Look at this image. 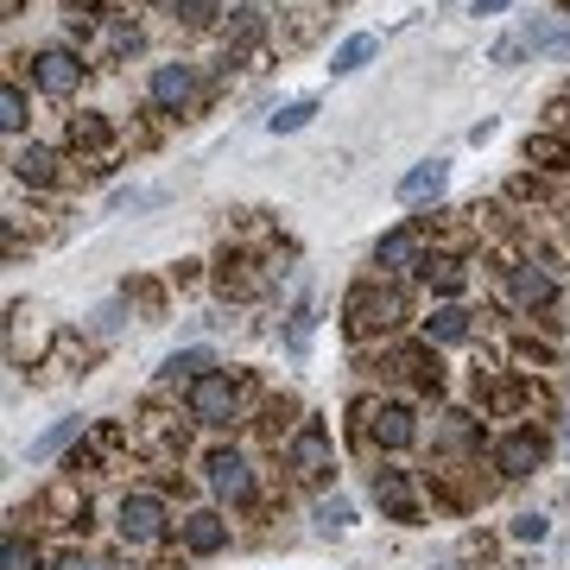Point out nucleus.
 I'll return each instance as SVG.
<instances>
[{"mask_svg": "<svg viewBox=\"0 0 570 570\" xmlns=\"http://www.w3.org/2000/svg\"><path fill=\"white\" fill-rule=\"evenodd\" d=\"M393 324H400V298L393 292H374V285L348 292V330L355 336H374V330H393Z\"/></svg>", "mask_w": 570, "mask_h": 570, "instance_id": "20e7f679", "label": "nucleus"}, {"mask_svg": "<svg viewBox=\"0 0 570 570\" xmlns=\"http://www.w3.org/2000/svg\"><path fill=\"white\" fill-rule=\"evenodd\" d=\"M171 13H178L184 26H209L216 20V0H171Z\"/></svg>", "mask_w": 570, "mask_h": 570, "instance_id": "a878e982", "label": "nucleus"}, {"mask_svg": "<svg viewBox=\"0 0 570 570\" xmlns=\"http://www.w3.org/2000/svg\"><path fill=\"white\" fill-rule=\"evenodd\" d=\"M121 324H127V298H108V305L96 311V324H89V330H96V336H115Z\"/></svg>", "mask_w": 570, "mask_h": 570, "instance_id": "bb28decb", "label": "nucleus"}, {"mask_svg": "<svg viewBox=\"0 0 570 570\" xmlns=\"http://www.w3.org/2000/svg\"><path fill=\"white\" fill-rule=\"evenodd\" d=\"M209 367H216L209 348H178V355H165V381H204Z\"/></svg>", "mask_w": 570, "mask_h": 570, "instance_id": "f3484780", "label": "nucleus"}, {"mask_svg": "<svg viewBox=\"0 0 570 570\" xmlns=\"http://www.w3.org/2000/svg\"><path fill=\"white\" fill-rule=\"evenodd\" d=\"M374 58H381V32H348V39L330 51V77H355V70H367Z\"/></svg>", "mask_w": 570, "mask_h": 570, "instance_id": "9b49d317", "label": "nucleus"}, {"mask_svg": "<svg viewBox=\"0 0 570 570\" xmlns=\"http://www.w3.org/2000/svg\"><path fill=\"white\" fill-rule=\"evenodd\" d=\"M146 96H153L159 115H178V108H190V96H197V70H190V63H159Z\"/></svg>", "mask_w": 570, "mask_h": 570, "instance_id": "0eeeda50", "label": "nucleus"}, {"mask_svg": "<svg viewBox=\"0 0 570 570\" xmlns=\"http://www.w3.org/2000/svg\"><path fill=\"white\" fill-rule=\"evenodd\" d=\"M374 501L393 513V520H419V494L400 469H374Z\"/></svg>", "mask_w": 570, "mask_h": 570, "instance_id": "9d476101", "label": "nucleus"}, {"mask_svg": "<svg viewBox=\"0 0 570 570\" xmlns=\"http://www.w3.org/2000/svg\"><path fill=\"white\" fill-rule=\"evenodd\" d=\"M77 438H82V419H58V425L45 431L39 444L26 450V456H32V463H51V456H58L63 444H77Z\"/></svg>", "mask_w": 570, "mask_h": 570, "instance_id": "aec40b11", "label": "nucleus"}, {"mask_svg": "<svg viewBox=\"0 0 570 570\" xmlns=\"http://www.w3.org/2000/svg\"><path fill=\"white\" fill-rule=\"evenodd\" d=\"M412 261H419V235H412V228L381 235V247H374V266H381V273H406Z\"/></svg>", "mask_w": 570, "mask_h": 570, "instance_id": "4468645a", "label": "nucleus"}, {"mask_svg": "<svg viewBox=\"0 0 570 570\" xmlns=\"http://www.w3.org/2000/svg\"><path fill=\"white\" fill-rule=\"evenodd\" d=\"M13 178H20V184H51V178H58L51 146H26V153H13Z\"/></svg>", "mask_w": 570, "mask_h": 570, "instance_id": "dca6fc26", "label": "nucleus"}, {"mask_svg": "<svg viewBox=\"0 0 570 570\" xmlns=\"http://www.w3.org/2000/svg\"><path fill=\"white\" fill-rule=\"evenodd\" d=\"M539 456H546V444H539L532 431H513L494 463H501V475H527V469H539Z\"/></svg>", "mask_w": 570, "mask_h": 570, "instance_id": "2eb2a0df", "label": "nucleus"}, {"mask_svg": "<svg viewBox=\"0 0 570 570\" xmlns=\"http://www.w3.org/2000/svg\"><path fill=\"white\" fill-rule=\"evenodd\" d=\"M51 570H89V564H82L77 551H70V558H58V564H51Z\"/></svg>", "mask_w": 570, "mask_h": 570, "instance_id": "7c9ffc66", "label": "nucleus"}, {"mask_svg": "<svg viewBox=\"0 0 570 570\" xmlns=\"http://www.w3.org/2000/svg\"><path fill=\"white\" fill-rule=\"evenodd\" d=\"M425 336H431V343H463V336H469V311H456V305L431 311V317H425Z\"/></svg>", "mask_w": 570, "mask_h": 570, "instance_id": "6ab92c4d", "label": "nucleus"}, {"mask_svg": "<svg viewBox=\"0 0 570 570\" xmlns=\"http://www.w3.org/2000/svg\"><path fill=\"white\" fill-rule=\"evenodd\" d=\"M513 0H469V13H475V20H494V13H508Z\"/></svg>", "mask_w": 570, "mask_h": 570, "instance_id": "c756f323", "label": "nucleus"}, {"mask_svg": "<svg viewBox=\"0 0 570 570\" xmlns=\"http://www.w3.org/2000/svg\"><path fill=\"white\" fill-rule=\"evenodd\" d=\"M311 520H317L324 532H343L348 527V501H343V494H336V501H317V513H311Z\"/></svg>", "mask_w": 570, "mask_h": 570, "instance_id": "393cba45", "label": "nucleus"}, {"mask_svg": "<svg viewBox=\"0 0 570 570\" xmlns=\"http://www.w3.org/2000/svg\"><path fill=\"white\" fill-rule=\"evenodd\" d=\"M546 532H551V520H546V513H520V520H513V539H532V546H539Z\"/></svg>", "mask_w": 570, "mask_h": 570, "instance_id": "cd10ccee", "label": "nucleus"}, {"mask_svg": "<svg viewBox=\"0 0 570 570\" xmlns=\"http://www.w3.org/2000/svg\"><path fill=\"white\" fill-rule=\"evenodd\" d=\"M564 450H570V419H564Z\"/></svg>", "mask_w": 570, "mask_h": 570, "instance_id": "2f4dec72", "label": "nucleus"}, {"mask_svg": "<svg viewBox=\"0 0 570 570\" xmlns=\"http://www.w3.org/2000/svg\"><path fill=\"white\" fill-rule=\"evenodd\" d=\"M362 438L381 450H406L412 438H419V419H412V406H400V400H381V406H362Z\"/></svg>", "mask_w": 570, "mask_h": 570, "instance_id": "f03ea898", "label": "nucleus"}, {"mask_svg": "<svg viewBox=\"0 0 570 570\" xmlns=\"http://www.w3.org/2000/svg\"><path fill=\"white\" fill-rule=\"evenodd\" d=\"M285 463H292L298 482H324V475H330V431L324 425H305L292 444H285Z\"/></svg>", "mask_w": 570, "mask_h": 570, "instance_id": "423d86ee", "label": "nucleus"}, {"mask_svg": "<svg viewBox=\"0 0 570 570\" xmlns=\"http://www.w3.org/2000/svg\"><path fill=\"white\" fill-rule=\"evenodd\" d=\"M26 121H32L26 89H20V82H0V127H7V134H26Z\"/></svg>", "mask_w": 570, "mask_h": 570, "instance_id": "412c9836", "label": "nucleus"}, {"mask_svg": "<svg viewBox=\"0 0 570 570\" xmlns=\"http://www.w3.org/2000/svg\"><path fill=\"white\" fill-rule=\"evenodd\" d=\"M317 121V96H298V102H285L279 115H266V134H298V127Z\"/></svg>", "mask_w": 570, "mask_h": 570, "instance_id": "a211bd4d", "label": "nucleus"}, {"mask_svg": "<svg viewBox=\"0 0 570 570\" xmlns=\"http://www.w3.org/2000/svg\"><path fill=\"white\" fill-rule=\"evenodd\" d=\"M108 134H115V127H108L102 115H70V146H108Z\"/></svg>", "mask_w": 570, "mask_h": 570, "instance_id": "5701e85b", "label": "nucleus"}, {"mask_svg": "<svg viewBox=\"0 0 570 570\" xmlns=\"http://www.w3.org/2000/svg\"><path fill=\"white\" fill-rule=\"evenodd\" d=\"M178 539L190 551H223L228 546V520H223V513H190V520L178 527Z\"/></svg>", "mask_w": 570, "mask_h": 570, "instance_id": "f8f14e48", "label": "nucleus"}, {"mask_svg": "<svg viewBox=\"0 0 570 570\" xmlns=\"http://www.w3.org/2000/svg\"><path fill=\"white\" fill-rule=\"evenodd\" d=\"M115 527H121L127 546H153V539H165V501L159 494H127Z\"/></svg>", "mask_w": 570, "mask_h": 570, "instance_id": "7ed1b4c3", "label": "nucleus"}, {"mask_svg": "<svg viewBox=\"0 0 570 570\" xmlns=\"http://www.w3.org/2000/svg\"><path fill=\"white\" fill-rule=\"evenodd\" d=\"M444 190H450V159H425V165H412L406 178H400L393 197H400L406 209H419V204H438Z\"/></svg>", "mask_w": 570, "mask_h": 570, "instance_id": "6e6552de", "label": "nucleus"}, {"mask_svg": "<svg viewBox=\"0 0 570 570\" xmlns=\"http://www.w3.org/2000/svg\"><path fill=\"white\" fill-rule=\"evenodd\" d=\"M0 564H7V570H39V551L26 546L20 532H7V546H0Z\"/></svg>", "mask_w": 570, "mask_h": 570, "instance_id": "b1692460", "label": "nucleus"}, {"mask_svg": "<svg viewBox=\"0 0 570 570\" xmlns=\"http://www.w3.org/2000/svg\"><path fill=\"white\" fill-rule=\"evenodd\" d=\"M419 273H425V285H438V292H463V266L450 261V254H438V261H419Z\"/></svg>", "mask_w": 570, "mask_h": 570, "instance_id": "4be33fe9", "label": "nucleus"}, {"mask_svg": "<svg viewBox=\"0 0 570 570\" xmlns=\"http://www.w3.org/2000/svg\"><path fill=\"white\" fill-rule=\"evenodd\" d=\"M513 298H520V305H551V298H558V279H551L546 266L520 261L513 266Z\"/></svg>", "mask_w": 570, "mask_h": 570, "instance_id": "ddd939ff", "label": "nucleus"}, {"mask_svg": "<svg viewBox=\"0 0 570 570\" xmlns=\"http://www.w3.org/2000/svg\"><path fill=\"white\" fill-rule=\"evenodd\" d=\"M204 469H209V489L223 494V501H247V494H254V475H247V463L235 450H216Z\"/></svg>", "mask_w": 570, "mask_h": 570, "instance_id": "1a4fd4ad", "label": "nucleus"}, {"mask_svg": "<svg viewBox=\"0 0 570 570\" xmlns=\"http://www.w3.org/2000/svg\"><path fill=\"white\" fill-rule=\"evenodd\" d=\"M520 51H527V39H520V32H508V39H501V45L489 51V63H501V70H508V63L520 58Z\"/></svg>", "mask_w": 570, "mask_h": 570, "instance_id": "c85d7f7f", "label": "nucleus"}, {"mask_svg": "<svg viewBox=\"0 0 570 570\" xmlns=\"http://www.w3.org/2000/svg\"><path fill=\"white\" fill-rule=\"evenodd\" d=\"M32 82H39L45 96H77L82 58H77V51H63V45H45L39 58H32Z\"/></svg>", "mask_w": 570, "mask_h": 570, "instance_id": "39448f33", "label": "nucleus"}, {"mask_svg": "<svg viewBox=\"0 0 570 570\" xmlns=\"http://www.w3.org/2000/svg\"><path fill=\"white\" fill-rule=\"evenodd\" d=\"M184 406H190V419H197V425H235V412H242V381H235V374H223V367H209L204 381H190V400H184Z\"/></svg>", "mask_w": 570, "mask_h": 570, "instance_id": "f257e3e1", "label": "nucleus"}]
</instances>
